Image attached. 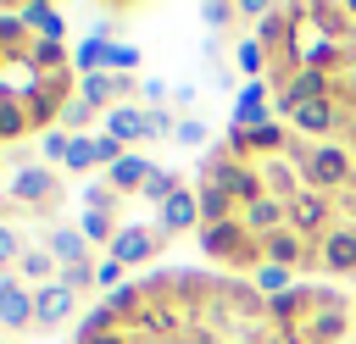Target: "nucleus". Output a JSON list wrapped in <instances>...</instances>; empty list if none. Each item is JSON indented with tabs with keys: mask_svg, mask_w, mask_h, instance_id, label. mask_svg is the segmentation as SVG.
<instances>
[{
	"mask_svg": "<svg viewBox=\"0 0 356 344\" xmlns=\"http://www.w3.org/2000/svg\"><path fill=\"white\" fill-rule=\"evenodd\" d=\"M200 178L206 183H217L239 211L245 205H256L261 194H267V183H261V166L256 161H234L228 155V144H217V150H206V166H200Z\"/></svg>",
	"mask_w": 356,
	"mask_h": 344,
	"instance_id": "f257e3e1",
	"label": "nucleus"
},
{
	"mask_svg": "<svg viewBox=\"0 0 356 344\" xmlns=\"http://www.w3.org/2000/svg\"><path fill=\"white\" fill-rule=\"evenodd\" d=\"M195 244H200L211 261H222V266H261V239H256L239 216H228V222H206V227L195 233Z\"/></svg>",
	"mask_w": 356,
	"mask_h": 344,
	"instance_id": "f03ea898",
	"label": "nucleus"
},
{
	"mask_svg": "<svg viewBox=\"0 0 356 344\" xmlns=\"http://www.w3.org/2000/svg\"><path fill=\"white\" fill-rule=\"evenodd\" d=\"M6 194H11L22 211H56V205H61V178H56V166H44V161H17V172L6 178Z\"/></svg>",
	"mask_w": 356,
	"mask_h": 344,
	"instance_id": "7ed1b4c3",
	"label": "nucleus"
},
{
	"mask_svg": "<svg viewBox=\"0 0 356 344\" xmlns=\"http://www.w3.org/2000/svg\"><path fill=\"white\" fill-rule=\"evenodd\" d=\"M350 178H356V166H350V150H339V144H317V150L300 161V183L317 189V194L350 189Z\"/></svg>",
	"mask_w": 356,
	"mask_h": 344,
	"instance_id": "20e7f679",
	"label": "nucleus"
},
{
	"mask_svg": "<svg viewBox=\"0 0 356 344\" xmlns=\"http://www.w3.org/2000/svg\"><path fill=\"white\" fill-rule=\"evenodd\" d=\"M228 155L234 161H278V155H289V133H284V122H256V128H228Z\"/></svg>",
	"mask_w": 356,
	"mask_h": 344,
	"instance_id": "39448f33",
	"label": "nucleus"
},
{
	"mask_svg": "<svg viewBox=\"0 0 356 344\" xmlns=\"http://www.w3.org/2000/svg\"><path fill=\"white\" fill-rule=\"evenodd\" d=\"M289 227L300 233V239H323V233H334L339 222H334V200L328 194H317V189H300L295 200H289Z\"/></svg>",
	"mask_w": 356,
	"mask_h": 344,
	"instance_id": "423d86ee",
	"label": "nucleus"
},
{
	"mask_svg": "<svg viewBox=\"0 0 356 344\" xmlns=\"http://www.w3.org/2000/svg\"><path fill=\"white\" fill-rule=\"evenodd\" d=\"M323 94H334V78H328V72H312V67H295V72L278 83L273 105H278L284 117H295L300 105H312V100H323Z\"/></svg>",
	"mask_w": 356,
	"mask_h": 344,
	"instance_id": "0eeeda50",
	"label": "nucleus"
},
{
	"mask_svg": "<svg viewBox=\"0 0 356 344\" xmlns=\"http://www.w3.org/2000/svg\"><path fill=\"white\" fill-rule=\"evenodd\" d=\"M128 94H134V78H122V72H89V78H78V100H83L95 117L117 111Z\"/></svg>",
	"mask_w": 356,
	"mask_h": 344,
	"instance_id": "6e6552de",
	"label": "nucleus"
},
{
	"mask_svg": "<svg viewBox=\"0 0 356 344\" xmlns=\"http://www.w3.org/2000/svg\"><path fill=\"white\" fill-rule=\"evenodd\" d=\"M106 250H111V261H122V266H145V261H156L161 233H156V227H145V222H122V227H117V239H111Z\"/></svg>",
	"mask_w": 356,
	"mask_h": 344,
	"instance_id": "1a4fd4ad",
	"label": "nucleus"
},
{
	"mask_svg": "<svg viewBox=\"0 0 356 344\" xmlns=\"http://www.w3.org/2000/svg\"><path fill=\"white\" fill-rule=\"evenodd\" d=\"M261 261H267V266H289V272H295V266H317V244L300 239L295 227H278V233L261 239Z\"/></svg>",
	"mask_w": 356,
	"mask_h": 344,
	"instance_id": "9d476101",
	"label": "nucleus"
},
{
	"mask_svg": "<svg viewBox=\"0 0 356 344\" xmlns=\"http://www.w3.org/2000/svg\"><path fill=\"white\" fill-rule=\"evenodd\" d=\"M100 133H111L122 150H139L145 139H156L150 133V105H117V111H106L100 117Z\"/></svg>",
	"mask_w": 356,
	"mask_h": 344,
	"instance_id": "9b49d317",
	"label": "nucleus"
},
{
	"mask_svg": "<svg viewBox=\"0 0 356 344\" xmlns=\"http://www.w3.org/2000/svg\"><path fill=\"white\" fill-rule=\"evenodd\" d=\"M0 327H11V333L33 327V289L17 272H0Z\"/></svg>",
	"mask_w": 356,
	"mask_h": 344,
	"instance_id": "f8f14e48",
	"label": "nucleus"
},
{
	"mask_svg": "<svg viewBox=\"0 0 356 344\" xmlns=\"http://www.w3.org/2000/svg\"><path fill=\"white\" fill-rule=\"evenodd\" d=\"M72 316H78V294H72L67 283L33 289V327H61V322H72Z\"/></svg>",
	"mask_w": 356,
	"mask_h": 344,
	"instance_id": "ddd939ff",
	"label": "nucleus"
},
{
	"mask_svg": "<svg viewBox=\"0 0 356 344\" xmlns=\"http://www.w3.org/2000/svg\"><path fill=\"white\" fill-rule=\"evenodd\" d=\"M317 266L323 272H334V277H350L356 272V227H334V233H323L317 239Z\"/></svg>",
	"mask_w": 356,
	"mask_h": 344,
	"instance_id": "4468645a",
	"label": "nucleus"
},
{
	"mask_svg": "<svg viewBox=\"0 0 356 344\" xmlns=\"http://www.w3.org/2000/svg\"><path fill=\"white\" fill-rule=\"evenodd\" d=\"M339 117H345V105L334 100V94H323V100H312V105H300L289 122H295V133L312 144V139H328L334 128H339Z\"/></svg>",
	"mask_w": 356,
	"mask_h": 344,
	"instance_id": "2eb2a0df",
	"label": "nucleus"
},
{
	"mask_svg": "<svg viewBox=\"0 0 356 344\" xmlns=\"http://www.w3.org/2000/svg\"><path fill=\"white\" fill-rule=\"evenodd\" d=\"M156 233L167 239V233H200V200H195V189H178L167 205H156Z\"/></svg>",
	"mask_w": 356,
	"mask_h": 344,
	"instance_id": "dca6fc26",
	"label": "nucleus"
},
{
	"mask_svg": "<svg viewBox=\"0 0 356 344\" xmlns=\"http://www.w3.org/2000/svg\"><path fill=\"white\" fill-rule=\"evenodd\" d=\"M350 327V305H317L306 322H300V338L306 344H339Z\"/></svg>",
	"mask_w": 356,
	"mask_h": 344,
	"instance_id": "f3484780",
	"label": "nucleus"
},
{
	"mask_svg": "<svg viewBox=\"0 0 356 344\" xmlns=\"http://www.w3.org/2000/svg\"><path fill=\"white\" fill-rule=\"evenodd\" d=\"M111 44H117V33H111V28H95V33L72 50V72H78V78H89V72H111Z\"/></svg>",
	"mask_w": 356,
	"mask_h": 344,
	"instance_id": "a211bd4d",
	"label": "nucleus"
},
{
	"mask_svg": "<svg viewBox=\"0 0 356 344\" xmlns=\"http://www.w3.org/2000/svg\"><path fill=\"white\" fill-rule=\"evenodd\" d=\"M256 122H273L267 117V78H245V89L234 94V117H228V128H256Z\"/></svg>",
	"mask_w": 356,
	"mask_h": 344,
	"instance_id": "6ab92c4d",
	"label": "nucleus"
},
{
	"mask_svg": "<svg viewBox=\"0 0 356 344\" xmlns=\"http://www.w3.org/2000/svg\"><path fill=\"white\" fill-rule=\"evenodd\" d=\"M44 250L56 255V266H83V261H95V255H89L95 244H89L78 227H56V222L44 227Z\"/></svg>",
	"mask_w": 356,
	"mask_h": 344,
	"instance_id": "aec40b11",
	"label": "nucleus"
},
{
	"mask_svg": "<svg viewBox=\"0 0 356 344\" xmlns=\"http://www.w3.org/2000/svg\"><path fill=\"white\" fill-rule=\"evenodd\" d=\"M150 172H156V161H150V155H139V150H128L117 166H106V183H111L117 194H139Z\"/></svg>",
	"mask_w": 356,
	"mask_h": 344,
	"instance_id": "412c9836",
	"label": "nucleus"
},
{
	"mask_svg": "<svg viewBox=\"0 0 356 344\" xmlns=\"http://www.w3.org/2000/svg\"><path fill=\"white\" fill-rule=\"evenodd\" d=\"M239 222H245L256 239H267V233L289 227V205H284V200H273V194H261L256 205H245V211H239Z\"/></svg>",
	"mask_w": 356,
	"mask_h": 344,
	"instance_id": "4be33fe9",
	"label": "nucleus"
},
{
	"mask_svg": "<svg viewBox=\"0 0 356 344\" xmlns=\"http://www.w3.org/2000/svg\"><path fill=\"white\" fill-rule=\"evenodd\" d=\"M17 277H22L28 289H44V283H56V277H61V266H56V255H50L44 244H28V250H22V261H17Z\"/></svg>",
	"mask_w": 356,
	"mask_h": 344,
	"instance_id": "5701e85b",
	"label": "nucleus"
},
{
	"mask_svg": "<svg viewBox=\"0 0 356 344\" xmlns=\"http://www.w3.org/2000/svg\"><path fill=\"white\" fill-rule=\"evenodd\" d=\"M22 22H28L33 39H50V44L67 39V17H61V6H22Z\"/></svg>",
	"mask_w": 356,
	"mask_h": 344,
	"instance_id": "b1692460",
	"label": "nucleus"
},
{
	"mask_svg": "<svg viewBox=\"0 0 356 344\" xmlns=\"http://www.w3.org/2000/svg\"><path fill=\"white\" fill-rule=\"evenodd\" d=\"M261 183H267V194L284 200V205L306 189V183H300V166H289V161H261Z\"/></svg>",
	"mask_w": 356,
	"mask_h": 344,
	"instance_id": "393cba45",
	"label": "nucleus"
},
{
	"mask_svg": "<svg viewBox=\"0 0 356 344\" xmlns=\"http://www.w3.org/2000/svg\"><path fill=\"white\" fill-rule=\"evenodd\" d=\"M195 200H200V227H206V222H228V216H239V205H234L217 183H206V178L195 183Z\"/></svg>",
	"mask_w": 356,
	"mask_h": 344,
	"instance_id": "a878e982",
	"label": "nucleus"
},
{
	"mask_svg": "<svg viewBox=\"0 0 356 344\" xmlns=\"http://www.w3.org/2000/svg\"><path fill=\"white\" fill-rule=\"evenodd\" d=\"M22 133H33L28 128V111H22V94H6L0 89V144H17Z\"/></svg>",
	"mask_w": 356,
	"mask_h": 344,
	"instance_id": "bb28decb",
	"label": "nucleus"
},
{
	"mask_svg": "<svg viewBox=\"0 0 356 344\" xmlns=\"http://www.w3.org/2000/svg\"><path fill=\"white\" fill-rule=\"evenodd\" d=\"M117 227H122V216H117V211H83V216H78V233H83L89 244H111V239H117Z\"/></svg>",
	"mask_w": 356,
	"mask_h": 344,
	"instance_id": "cd10ccee",
	"label": "nucleus"
},
{
	"mask_svg": "<svg viewBox=\"0 0 356 344\" xmlns=\"http://www.w3.org/2000/svg\"><path fill=\"white\" fill-rule=\"evenodd\" d=\"M178 189H184V183H178V172H172V166H156V172L145 178V189H139V200H150V205H167V200H172Z\"/></svg>",
	"mask_w": 356,
	"mask_h": 344,
	"instance_id": "c85d7f7f",
	"label": "nucleus"
},
{
	"mask_svg": "<svg viewBox=\"0 0 356 344\" xmlns=\"http://www.w3.org/2000/svg\"><path fill=\"white\" fill-rule=\"evenodd\" d=\"M28 39H33V33H28V22H22V6H17V11H0V55H17Z\"/></svg>",
	"mask_w": 356,
	"mask_h": 344,
	"instance_id": "c756f323",
	"label": "nucleus"
},
{
	"mask_svg": "<svg viewBox=\"0 0 356 344\" xmlns=\"http://www.w3.org/2000/svg\"><path fill=\"white\" fill-rule=\"evenodd\" d=\"M117 327H122V322L111 316V305H106V300H95V305L78 316V338H95V333H117Z\"/></svg>",
	"mask_w": 356,
	"mask_h": 344,
	"instance_id": "7c9ffc66",
	"label": "nucleus"
},
{
	"mask_svg": "<svg viewBox=\"0 0 356 344\" xmlns=\"http://www.w3.org/2000/svg\"><path fill=\"white\" fill-rule=\"evenodd\" d=\"M284 289H295V272H289V266H267V261H261V266H256V294H261V300H273V294H284Z\"/></svg>",
	"mask_w": 356,
	"mask_h": 344,
	"instance_id": "2f4dec72",
	"label": "nucleus"
},
{
	"mask_svg": "<svg viewBox=\"0 0 356 344\" xmlns=\"http://www.w3.org/2000/svg\"><path fill=\"white\" fill-rule=\"evenodd\" d=\"M117 200H122V194H117L106 178H89V183H83V211H117Z\"/></svg>",
	"mask_w": 356,
	"mask_h": 344,
	"instance_id": "473e14b6",
	"label": "nucleus"
},
{
	"mask_svg": "<svg viewBox=\"0 0 356 344\" xmlns=\"http://www.w3.org/2000/svg\"><path fill=\"white\" fill-rule=\"evenodd\" d=\"M67 150H72V133H67V128L39 133V161H44V166H50V161H67Z\"/></svg>",
	"mask_w": 356,
	"mask_h": 344,
	"instance_id": "72a5a7b5",
	"label": "nucleus"
},
{
	"mask_svg": "<svg viewBox=\"0 0 356 344\" xmlns=\"http://www.w3.org/2000/svg\"><path fill=\"white\" fill-rule=\"evenodd\" d=\"M67 172H95V133H83V139H72V150H67V161H61Z\"/></svg>",
	"mask_w": 356,
	"mask_h": 344,
	"instance_id": "f704fd0d",
	"label": "nucleus"
},
{
	"mask_svg": "<svg viewBox=\"0 0 356 344\" xmlns=\"http://www.w3.org/2000/svg\"><path fill=\"white\" fill-rule=\"evenodd\" d=\"M22 239H17V227L11 222H0V272H17V261H22Z\"/></svg>",
	"mask_w": 356,
	"mask_h": 344,
	"instance_id": "c9c22d12",
	"label": "nucleus"
},
{
	"mask_svg": "<svg viewBox=\"0 0 356 344\" xmlns=\"http://www.w3.org/2000/svg\"><path fill=\"white\" fill-rule=\"evenodd\" d=\"M89 122H95V111H89L83 100H67V105H61V128H67L72 139H83V128H89Z\"/></svg>",
	"mask_w": 356,
	"mask_h": 344,
	"instance_id": "e433bc0d",
	"label": "nucleus"
},
{
	"mask_svg": "<svg viewBox=\"0 0 356 344\" xmlns=\"http://www.w3.org/2000/svg\"><path fill=\"white\" fill-rule=\"evenodd\" d=\"M56 283H67L72 294H89V289H100L95 283V261H83V266H61V277Z\"/></svg>",
	"mask_w": 356,
	"mask_h": 344,
	"instance_id": "4c0bfd02",
	"label": "nucleus"
},
{
	"mask_svg": "<svg viewBox=\"0 0 356 344\" xmlns=\"http://www.w3.org/2000/svg\"><path fill=\"white\" fill-rule=\"evenodd\" d=\"M95 283L111 294V289H122V283H128V266H122V261H111V255H100V261H95Z\"/></svg>",
	"mask_w": 356,
	"mask_h": 344,
	"instance_id": "58836bf2",
	"label": "nucleus"
},
{
	"mask_svg": "<svg viewBox=\"0 0 356 344\" xmlns=\"http://www.w3.org/2000/svg\"><path fill=\"white\" fill-rule=\"evenodd\" d=\"M172 139H178V144H189V150H195V144H206V139H211V128H206V122H200V117H178V128H172Z\"/></svg>",
	"mask_w": 356,
	"mask_h": 344,
	"instance_id": "ea45409f",
	"label": "nucleus"
},
{
	"mask_svg": "<svg viewBox=\"0 0 356 344\" xmlns=\"http://www.w3.org/2000/svg\"><path fill=\"white\" fill-rule=\"evenodd\" d=\"M239 72H250V78H261V72H267V50H261L256 39H245V44H239Z\"/></svg>",
	"mask_w": 356,
	"mask_h": 344,
	"instance_id": "a19ab883",
	"label": "nucleus"
},
{
	"mask_svg": "<svg viewBox=\"0 0 356 344\" xmlns=\"http://www.w3.org/2000/svg\"><path fill=\"white\" fill-rule=\"evenodd\" d=\"M200 17H206L211 28H228V22L239 17V6H228V0H206V6H200Z\"/></svg>",
	"mask_w": 356,
	"mask_h": 344,
	"instance_id": "79ce46f5",
	"label": "nucleus"
},
{
	"mask_svg": "<svg viewBox=\"0 0 356 344\" xmlns=\"http://www.w3.org/2000/svg\"><path fill=\"white\" fill-rule=\"evenodd\" d=\"M128 67L139 72V44H122V39H117V44H111V72L128 78Z\"/></svg>",
	"mask_w": 356,
	"mask_h": 344,
	"instance_id": "37998d69",
	"label": "nucleus"
},
{
	"mask_svg": "<svg viewBox=\"0 0 356 344\" xmlns=\"http://www.w3.org/2000/svg\"><path fill=\"white\" fill-rule=\"evenodd\" d=\"M139 94H145V100H150V111H156V100H167V94H172V83H161V78H145V83H139Z\"/></svg>",
	"mask_w": 356,
	"mask_h": 344,
	"instance_id": "c03bdc74",
	"label": "nucleus"
},
{
	"mask_svg": "<svg viewBox=\"0 0 356 344\" xmlns=\"http://www.w3.org/2000/svg\"><path fill=\"white\" fill-rule=\"evenodd\" d=\"M72 344H134V338L117 327V333H95V338H72Z\"/></svg>",
	"mask_w": 356,
	"mask_h": 344,
	"instance_id": "a18cd8bd",
	"label": "nucleus"
},
{
	"mask_svg": "<svg viewBox=\"0 0 356 344\" xmlns=\"http://www.w3.org/2000/svg\"><path fill=\"white\" fill-rule=\"evenodd\" d=\"M239 17H250V22H261V17H267V6H261V0H239Z\"/></svg>",
	"mask_w": 356,
	"mask_h": 344,
	"instance_id": "49530a36",
	"label": "nucleus"
},
{
	"mask_svg": "<svg viewBox=\"0 0 356 344\" xmlns=\"http://www.w3.org/2000/svg\"><path fill=\"white\" fill-rule=\"evenodd\" d=\"M178 344H211V333H206V327H195V333H184Z\"/></svg>",
	"mask_w": 356,
	"mask_h": 344,
	"instance_id": "de8ad7c7",
	"label": "nucleus"
},
{
	"mask_svg": "<svg viewBox=\"0 0 356 344\" xmlns=\"http://www.w3.org/2000/svg\"><path fill=\"white\" fill-rule=\"evenodd\" d=\"M350 150H356V117H350Z\"/></svg>",
	"mask_w": 356,
	"mask_h": 344,
	"instance_id": "09e8293b",
	"label": "nucleus"
},
{
	"mask_svg": "<svg viewBox=\"0 0 356 344\" xmlns=\"http://www.w3.org/2000/svg\"><path fill=\"white\" fill-rule=\"evenodd\" d=\"M0 211H6V189H0Z\"/></svg>",
	"mask_w": 356,
	"mask_h": 344,
	"instance_id": "8fccbe9b",
	"label": "nucleus"
},
{
	"mask_svg": "<svg viewBox=\"0 0 356 344\" xmlns=\"http://www.w3.org/2000/svg\"><path fill=\"white\" fill-rule=\"evenodd\" d=\"M350 200H356V178H350Z\"/></svg>",
	"mask_w": 356,
	"mask_h": 344,
	"instance_id": "3c124183",
	"label": "nucleus"
},
{
	"mask_svg": "<svg viewBox=\"0 0 356 344\" xmlns=\"http://www.w3.org/2000/svg\"><path fill=\"white\" fill-rule=\"evenodd\" d=\"M0 344H6V338H0Z\"/></svg>",
	"mask_w": 356,
	"mask_h": 344,
	"instance_id": "603ef678",
	"label": "nucleus"
}]
</instances>
